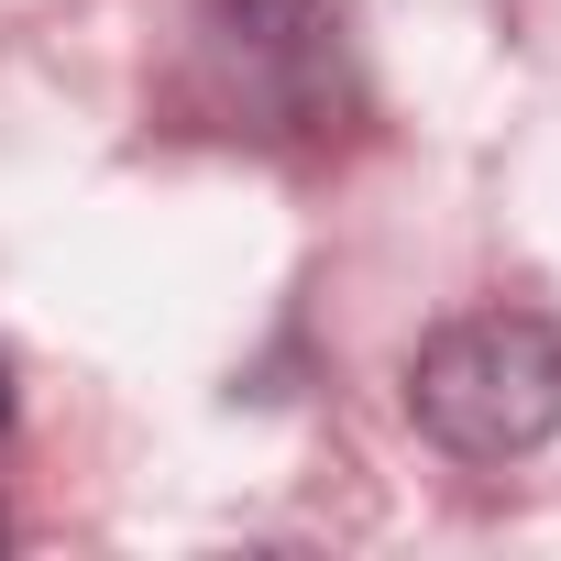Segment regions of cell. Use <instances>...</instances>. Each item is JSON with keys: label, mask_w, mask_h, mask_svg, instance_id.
Masks as SVG:
<instances>
[{"label": "cell", "mask_w": 561, "mask_h": 561, "mask_svg": "<svg viewBox=\"0 0 561 561\" xmlns=\"http://www.w3.org/2000/svg\"><path fill=\"white\" fill-rule=\"evenodd\" d=\"M408 419L451 462H528L539 440H561V331L539 309L440 320L408 353Z\"/></svg>", "instance_id": "1"}, {"label": "cell", "mask_w": 561, "mask_h": 561, "mask_svg": "<svg viewBox=\"0 0 561 561\" xmlns=\"http://www.w3.org/2000/svg\"><path fill=\"white\" fill-rule=\"evenodd\" d=\"M0 430H12V364H0Z\"/></svg>", "instance_id": "3"}, {"label": "cell", "mask_w": 561, "mask_h": 561, "mask_svg": "<svg viewBox=\"0 0 561 561\" xmlns=\"http://www.w3.org/2000/svg\"><path fill=\"white\" fill-rule=\"evenodd\" d=\"M0 539H12V517H0Z\"/></svg>", "instance_id": "4"}, {"label": "cell", "mask_w": 561, "mask_h": 561, "mask_svg": "<svg viewBox=\"0 0 561 561\" xmlns=\"http://www.w3.org/2000/svg\"><path fill=\"white\" fill-rule=\"evenodd\" d=\"M198 34L231 67V111H320L342 67V0H209Z\"/></svg>", "instance_id": "2"}]
</instances>
